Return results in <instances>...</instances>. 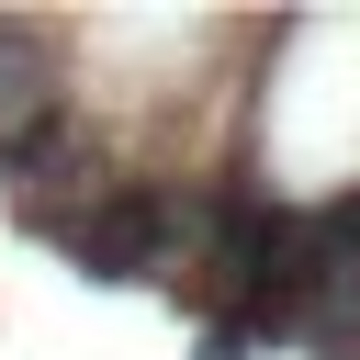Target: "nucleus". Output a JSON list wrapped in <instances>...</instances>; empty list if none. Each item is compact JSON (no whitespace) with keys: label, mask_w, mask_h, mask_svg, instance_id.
I'll list each match as a JSON object with an SVG mask.
<instances>
[{"label":"nucleus","mask_w":360,"mask_h":360,"mask_svg":"<svg viewBox=\"0 0 360 360\" xmlns=\"http://www.w3.org/2000/svg\"><path fill=\"white\" fill-rule=\"evenodd\" d=\"M34 225H45L90 281H158L169 248L191 236V202H180L169 180H112V191H90V202H34Z\"/></svg>","instance_id":"f257e3e1"}]
</instances>
